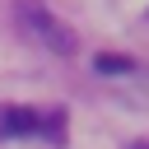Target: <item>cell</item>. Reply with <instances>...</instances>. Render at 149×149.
<instances>
[{"mask_svg":"<svg viewBox=\"0 0 149 149\" xmlns=\"http://www.w3.org/2000/svg\"><path fill=\"white\" fill-rule=\"evenodd\" d=\"M14 23L23 28V37H33L37 47H47V51H56V56H74V47H79V37H74V28L65 23V19H56L47 5H37V0H19L14 5Z\"/></svg>","mask_w":149,"mask_h":149,"instance_id":"cell-1","label":"cell"},{"mask_svg":"<svg viewBox=\"0 0 149 149\" xmlns=\"http://www.w3.org/2000/svg\"><path fill=\"white\" fill-rule=\"evenodd\" d=\"M42 121V112L33 107H0V135H33Z\"/></svg>","mask_w":149,"mask_h":149,"instance_id":"cell-2","label":"cell"},{"mask_svg":"<svg viewBox=\"0 0 149 149\" xmlns=\"http://www.w3.org/2000/svg\"><path fill=\"white\" fill-rule=\"evenodd\" d=\"M93 70H98V74H130L135 61L121 56V51H98V56H93Z\"/></svg>","mask_w":149,"mask_h":149,"instance_id":"cell-3","label":"cell"},{"mask_svg":"<svg viewBox=\"0 0 149 149\" xmlns=\"http://www.w3.org/2000/svg\"><path fill=\"white\" fill-rule=\"evenodd\" d=\"M37 130H47L51 140H65V112H61V107H51V112L37 121Z\"/></svg>","mask_w":149,"mask_h":149,"instance_id":"cell-4","label":"cell"},{"mask_svg":"<svg viewBox=\"0 0 149 149\" xmlns=\"http://www.w3.org/2000/svg\"><path fill=\"white\" fill-rule=\"evenodd\" d=\"M130 149H149V140H140V144H130Z\"/></svg>","mask_w":149,"mask_h":149,"instance_id":"cell-5","label":"cell"}]
</instances>
